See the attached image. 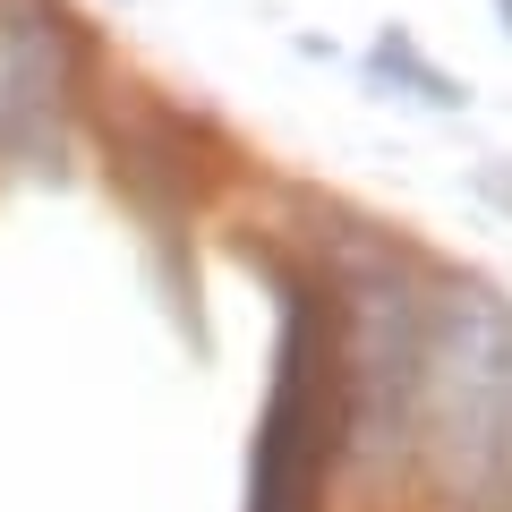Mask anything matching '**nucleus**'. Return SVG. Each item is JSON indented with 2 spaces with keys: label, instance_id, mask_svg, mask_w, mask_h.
<instances>
[{
  "label": "nucleus",
  "instance_id": "nucleus-2",
  "mask_svg": "<svg viewBox=\"0 0 512 512\" xmlns=\"http://www.w3.org/2000/svg\"><path fill=\"white\" fill-rule=\"evenodd\" d=\"M342 436H350V384H342L333 308L308 274H291L282 359H274V393H265L256 461H248V512H316V487H325Z\"/></svg>",
  "mask_w": 512,
  "mask_h": 512
},
{
  "label": "nucleus",
  "instance_id": "nucleus-3",
  "mask_svg": "<svg viewBox=\"0 0 512 512\" xmlns=\"http://www.w3.org/2000/svg\"><path fill=\"white\" fill-rule=\"evenodd\" d=\"M94 60V35L60 0H0V163L69 180V137H77V77Z\"/></svg>",
  "mask_w": 512,
  "mask_h": 512
},
{
  "label": "nucleus",
  "instance_id": "nucleus-6",
  "mask_svg": "<svg viewBox=\"0 0 512 512\" xmlns=\"http://www.w3.org/2000/svg\"><path fill=\"white\" fill-rule=\"evenodd\" d=\"M478 180H487V197H504V214H512V163H504V171L487 163V171H478Z\"/></svg>",
  "mask_w": 512,
  "mask_h": 512
},
{
  "label": "nucleus",
  "instance_id": "nucleus-1",
  "mask_svg": "<svg viewBox=\"0 0 512 512\" xmlns=\"http://www.w3.org/2000/svg\"><path fill=\"white\" fill-rule=\"evenodd\" d=\"M504 393H512V299L487 282H444V299H427V359L419 402H410V436H419L444 504L470 495Z\"/></svg>",
  "mask_w": 512,
  "mask_h": 512
},
{
  "label": "nucleus",
  "instance_id": "nucleus-7",
  "mask_svg": "<svg viewBox=\"0 0 512 512\" xmlns=\"http://www.w3.org/2000/svg\"><path fill=\"white\" fill-rule=\"evenodd\" d=\"M495 18H504V35H512V0H495Z\"/></svg>",
  "mask_w": 512,
  "mask_h": 512
},
{
  "label": "nucleus",
  "instance_id": "nucleus-5",
  "mask_svg": "<svg viewBox=\"0 0 512 512\" xmlns=\"http://www.w3.org/2000/svg\"><path fill=\"white\" fill-rule=\"evenodd\" d=\"M359 69H367V86H384V94H410V103H436V111H470V86H461L453 69H436L427 52H410L402 26H376V43L359 52Z\"/></svg>",
  "mask_w": 512,
  "mask_h": 512
},
{
  "label": "nucleus",
  "instance_id": "nucleus-4",
  "mask_svg": "<svg viewBox=\"0 0 512 512\" xmlns=\"http://www.w3.org/2000/svg\"><path fill=\"white\" fill-rule=\"evenodd\" d=\"M419 359H427V282L410 265V248L359 256L350 282V419L367 427L376 453L410 436V402H419Z\"/></svg>",
  "mask_w": 512,
  "mask_h": 512
}]
</instances>
